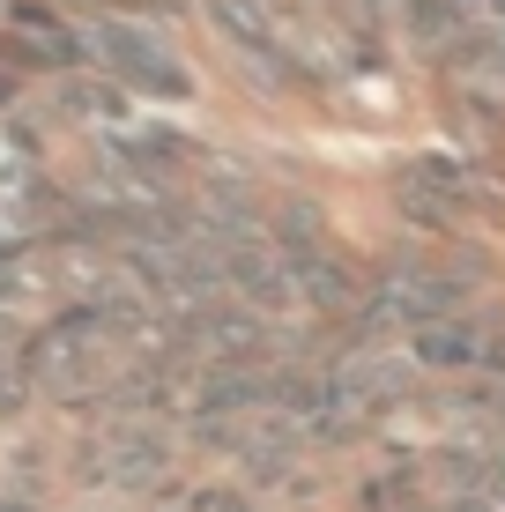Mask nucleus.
Returning a JSON list of instances; mask_svg holds the SVG:
<instances>
[{
    "label": "nucleus",
    "mask_w": 505,
    "mask_h": 512,
    "mask_svg": "<svg viewBox=\"0 0 505 512\" xmlns=\"http://www.w3.org/2000/svg\"><path fill=\"white\" fill-rule=\"evenodd\" d=\"M82 45H90V67L112 75L127 97H164V104H194L201 82L186 67V52L171 45L164 23H142V15H90L82 23Z\"/></svg>",
    "instance_id": "obj_1"
},
{
    "label": "nucleus",
    "mask_w": 505,
    "mask_h": 512,
    "mask_svg": "<svg viewBox=\"0 0 505 512\" xmlns=\"http://www.w3.org/2000/svg\"><path fill=\"white\" fill-rule=\"evenodd\" d=\"M201 15L216 23V45H275L283 30V0H201Z\"/></svg>",
    "instance_id": "obj_2"
}]
</instances>
